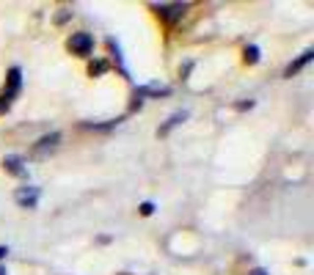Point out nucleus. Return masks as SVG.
Returning <instances> with one entry per match:
<instances>
[{
	"label": "nucleus",
	"mask_w": 314,
	"mask_h": 275,
	"mask_svg": "<svg viewBox=\"0 0 314 275\" xmlns=\"http://www.w3.org/2000/svg\"><path fill=\"white\" fill-rule=\"evenodd\" d=\"M66 47H69L75 55H88L91 50H94V39H91V33H83V30H80V33L69 36V44H66Z\"/></svg>",
	"instance_id": "obj_1"
},
{
	"label": "nucleus",
	"mask_w": 314,
	"mask_h": 275,
	"mask_svg": "<svg viewBox=\"0 0 314 275\" xmlns=\"http://www.w3.org/2000/svg\"><path fill=\"white\" fill-rule=\"evenodd\" d=\"M14 201L22 209H33L36 201H39V187H20V190L14 192Z\"/></svg>",
	"instance_id": "obj_2"
},
{
	"label": "nucleus",
	"mask_w": 314,
	"mask_h": 275,
	"mask_svg": "<svg viewBox=\"0 0 314 275\" xmlns=\"http://www.w3.org/2000/svg\"><path fill=\"white\" fill-rule=\"evenodd\" d=\"M20 82H22V72H20L17 66H11V69H8V91H6L8 99H14V96H17V91H20Z\"/></svg>",
	"instance_id": "obj_3"
},
{
	"label": "nucleus",
	"mask_w": 314,
	"mask_h": 275,
	"mask_svg": "<svg viewBox=\"0 0 314 275\" xmlns=\"http://www.w3.org/2000/svg\"><path fill=\"white\" fill-rule=\"evenodd\" d=\"M3 168H6L8 173H14V176H28V168H25V165H22V160L14 157V154L3 160Z\"/></svg>",
	"instance_id": "obj_4"
},
{
	"label": "nucleus",
	"mask_w": 314,
	"mask_h": 275,
	"mask_svg": "<svg viewBox=\"0 0 314 275\" xmlns=\"http://www.w3.org/2000/svg\"><path fill=\"white\" fill-rule=\"evenodd\" d=\"M312 58H314V50H306V53L300 55L298 61H292V63H289V66H286V72H284V77H292V75H298L300 69H303V66H306V63H309V61H312Z\"/></svg>",
	"instance_id": "obj_5"
},
{
	"label": "nucleus",
	"mask_w": 314,
	"mask_h": 275,
	"mask_svg": "<svg viewBox=\"0 0 314 275\" xmlns=\"http://www.w3.org/2000/svg\"><path fill=\"white\" fill-rule=\"evenodd\" d=\"M58 140H61V135H58V132H53V135H44L42 140L36 143V154L42 157V154H44L47 149H56V146H58Z\"/></svg>",
	"instance_id": "obj_6"
},
{
	"label": "nucleus",
	"mask_w": 314,
	"mask_h": 275,
	"mask_svg": "<svg viewBox=\"0 0 314 275\" xmlns=\"http://www.w3.org/2000/svg\"><path fill=\"white\" fill-rule=\"evenodd\" d=\"M160 14L166 17V20H179L182 14H185V6H163Z\"/></svg>",
	"instance_id": "obj_7"
},
{
	"label": "nucleus",
	"mask_w": 314,
	"mask_h": 275,
	"mask_svg": "<svg viewBox=\"0 0 314 275\" xmlns=\"http://www.w3.org/2000/svg\"><path fill=\"white\" fill-rule=\"evenodd\" d=\"M185 118H188V113H185V110H182V113H174V116L168 118L166 127H160V135H168V130H171V127H176L179 121H185Z\"/></svg>",
	"instance_id": "obj_8"
},
{
	"label": "nucleus",
	"mask_w": 314,
	"mask_h": 275,
	"mask_svg": "<svg viewBox=\"0 0 314 275\" xmlns=\"http://www.w3.org/2000/svg\"><path fill=\"white\" fill-rule=\"evenodd\" d=\"M259 61V47H245V63H257Z\"/></svg>",
	"instance_id": "obj_9"
},
{
	"label": "nucleus",
	"mask_w": 314,
	"mask_h": 275,
	"mask_svg": "<svg viewBox=\"0 0 314 275\" xmlns=\"http://www.w3.org/2000/svg\"><path fill=\"white\" fill-rule=\"evenodd\" d=\"M105 69H108V63H105V61H94V63L88 66V75H91V77H94V75H102Z\"/></svg>",
	"instance_id": "obj_10"
},
{
	"label": "nucleus",
	"mask_w": 314,
	"mask_h": 275,
	"mask_svg": "<svg viewBox=\"0 0 314 275\" xmlns=\"http://www.w3.org/2000/svg\"><path fill=\"white\" fill-rule=\"evenodd\" d=\"M8 108H11V99H8L6 94H0V116H3V113H8Z\"/></svg>",
	"instance_id": "obj_11"
},
{
	"label": "nucleus",
	"mask_w": 314,
	"mask_h": 275,
	"mask_svg": "<svg viewBox=\"0 0 314 275\" xmlns=\"http://www.w3.org/2000/svg\"><path fill=\"white\" fill-rule=\"evenodd\" d=\"M154 212V204L152 201H143V204H141V215H152Z\"/></svg>",
	"instance_id": "obj_12"
},
{
	"label": "nucleus",
	"mask_w": 314,
	"mask_h": 275,
	"mask_svg": "<svg viewBox=\"0 0 314 275\" xmlns=\"http://www.w3.org/2000/svg\"><path fill=\"white\" fill-rule=\"evenodd\" d=\"M248 275H267V270H262V267H257V270H251Z\"/></svg>",
	"instance_id": "obj_13"
},
{
	"label": "nucleus",
	"mask_w": 314,
	"mask_h": 275,
	"mask_svg": "<svg viewBox=\"0 0 314 275\" xmlns=\"http://www.w3.org/2000/svg\"><path fill=\"white\" fill-rule=\"evenodd\" d=\"M6 256H8V248H0V261L6 259Z\"/></svg>",
	"instance_id": "obj_14"
},
{
	"label": "nucleus",
	"mask_w": 314,
	"mask_h": 275,
	"mask_svg": "<svg viewBox=\"0 0 314 275\" xmlns=\"http://www.w3.org/2000/svg\"><path fill=\"white\" fill-rule=\"evenodd\" d=\"M0 275H8V273H6V267H0Z\"/></svg>",
	"instance_id": "obj_15"
}]
</instances>
